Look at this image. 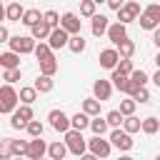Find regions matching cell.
I'll return each instance as SVG.
<instances>
[{"label":"cell","mask_w":160,"mask_h":160,"mask_svg":"<svg viewBox=\"0 0 160 160\" xmlns=\"http://www.w3.org/2000/svg\"><path fill=\"white\" fill-rule=\"evenodd\" d=\"M42 20V15H40V10H35V8H30V10H25V15H22V25H28V28H32L35 22H40Z\"/></svg>","instance_id":"4dcf8cb0"},{"label":"cell","mask_w":160,"mask_h":160,"mask_svg":"<svg viewBox=\"0 0 160 160\" xmlns=\"http://www.w3.org/2000/svg\"><path fill=\"white\" fill-rule=\"evenodd\" d=\"M115 70H120V72L130 75L135 68H132V60H130V58H120V62H118V68H115Z\"/></svg>","instance_id":"60d3db41"},{"label":"cell","mask_w":160,"mask_h":160,"mask_svg":"<svg viewBox=\"0 0 160 160\" xmlns=\"http://www.w3.org/2000/svg\"><path fill=\"white\" fill-rule=\"evenodd\" d=\"M38 88L35 85H25V88H20V102H28V105H32L35 100H38Z\"/></svg>","instance_id":"cb8c5ba5"},{"label":"cell","mask_w":160,"mask_h":160,"mask_svg":"<svg viewBox=\"0 0 160 160\" xmlns=\"http://www.w3.org/2000/svg\"><path fill=\"white\" fill-rule=\"evenodd\" d=\"M135 108H138V100H135L132 95H128L125 100H120V112H122V115H132Z\"/></svg>","instance_id":"e575fe53"},{"label":"cell","mask_w":160,"mask_h":160,"mask_svg":"<svg viewBox=\"0 0 160 160\" xmlns=\"http://www.w3.org/2000/svg\"><path fill=\"white\" fill-rule=\"evenodd\" d=\"M95 2H98V5H100V2H108V0H95Z\"/></svg>","instance_id":"f907efd6"},{"label":"cell","mask_w":160,"mask_h":160,"mask_svg":"<svg viewBox=\"0 0 160 160\" xmlns=\"http://www.w3.org/2000/svg\"><path fill=\"white\" fill-rule=\"evenodd\" d=\"M108 128H110V122H108V118H100V115H92V120H90V130H92L95 135H105V132H108Z\"/></svg>","instance_id":"603a6c76"},{"label":"cell","mask_w":160,"mask_h":160,"mask_svg":"<svg viewBox=\"0 0 160 160\" xmlns=\"http://www.w3.org/2000/svg\"><path fill=\"white\" fill-rule=\"evenodd\" d=\"M60 25L70 32V35H78V32H82V20H80V15H75V12H62V18H60Z\"/></svg>","instance_id":"4fadbf2b"},{"label":"cell","mask_w":160,"mask_h":160,"mask_svg":"<svg viewBox=\"0 0 160 160\" xmlns=\"http://www.w3.org/2000/svg\"><path fill=\"white\" fill-rule=\"evenodd\" d=\"M155 65L160 68V50H158V55H155Z\"/></svg>","instance_id":"681fc988"},{"label":"cell","mask_w":160,"mask_h":160,"mask_svg":"<svg viewBox=\"0 0 160 160\" xmlns=\"http://www.w3.org/2000/svg\"><path fill=\"white\" fill-rule=\"evenodd\" d=\"M32 85H35L40 92H50V90L55 88V80H52V75H45V72H40V75H38V80H35Z\"/></svg>","instance_id":"7402d4cb"},{"label":"cell","mask_w":160,"mask_h":160,"mask_svg":"<svg viewBox=\"0 0 160 160\" xmlns=\"http://www.w3.org/2000/svg\"><path fill=\"white\" fill-rule=\"evenodd\" d=\"M32 118H35V115H32V108H30L28 102H20V105L15 108V112L10 115V128H15V130H25L28 122H30Z\"/></svg>","instance_id":"3957f363"},{"label":"cell","mask_w":160,"mask_h":160,"mask_svg":"<svg viewBox=\"0 0 160 160\" xmlns=\"http://www.w3.org/2000/svg\"><path fill=\"white\" fill-rule=\"evenodd\" d=\"M118 52H120V58H132V55H135V42H132L130 38H125V40L118 45Z\"/></svg>","instance_id":"d6a6232c"},{"label":"cell","mask_w":160,"mask_h":160,"mask_svg":"<svg viewBox=\"0 0 160 160\" xmlns=\"http://www.w3.org/2000/svg\"><path fill=\"white\" fill-rule=\"evenodd\" d=\"M112 142H110V138L105 140L102 135H95V138H90L88 140V150L95 155V158H110V152H112Z\"/></svg>","instance_id":"5b68a950"},{"label":"cell","mask_w":160,"mask_h":160,"mask_svg":"<svg viewBox=\"0 0 160 160\" xmlns=\"http://www.w3.org/2000/svg\"><path fill=\"white\" fill-rule=\"evenodd\" d=\"M112 88H115V85H112V80H102V78H100V80H95V82H92V95H95L98 100H102V102H105V100H110Z\"/></svg>","instance_id":"5bb4252c"},{"label":"cell","mask_w":160,"mask_h":160,"mask_svg":"<svg viewBox=\"0 0 160 160\" xmlns=\"http://www.w3.org/2000/svg\"><path fill=\"white\" fill-rule=\"evenodd\" d=\"M48 42H50V48L52 50H60V48H68V42H70V32L60 25V28H52V32H50V38H48Z\"/></svg>","instance_id":"7c38bea8"},{"label":"cell","mask_w":160,"mask_h":160,"mask_svg":"<svg viewBox=\"0 0 160 160\" xmlns=\"http://www.w3.org/2000/svg\"><path fill=\"white\" fill-rule=\"evenodd\" d=\"M122 5H125V0H108V8L110 10H120Z\"/></svg>","instance_id":"bcb514c9"},{"label":"cell","mask_w":160,"mask_h":160,"mask_svg":"<svg viewBox=\"0 0 160 160\" xmlns=\"http://www.w3.org/2000/svg\"><path fill=\"white\" fill-rule=\"evenodd\" d=\"M90 120H92V115H88L85 110H80V112L72 115V128L75 130H85V128H90Z\"/></svg>","instance_id":"d4e9b609"},{"label":"cell","mask_w":160,"mask_h":160,"mask_svg":"<svg viewBox=\"0 0 160 160\" xmlns=\"http://www.w3.org/2000/svg\"><path fill=\"white\" fill-rule=\"evenodd\" d=\"M145 12H148V15H152V18L160 22V2H150V5L145 8Z\"/></svg>","instance_id":"ee69618b"},{"label":"cell","mask_w":160,"mask_h":160,"mask_svg":"<svg viewBox=\"0 0 160 160\" xmlns=\"http://www.w3.org/2000/svg\"><path fill=\"white\" fill-rule=\"evenodd\" d=\"M130 78H132V80H135L138 85H148V80H150L145 70H132V72H130Z\"/></svg>","instance_id":"b9f144b4"},{"label":"cell","mask_w":160,"mask_h":160,"mask_svg":"<svg viewBox=\"0 0 160 160\" xmlns=\"http://www.w3.org/2000/svg\"><path fill=\"white\" fill-rule=\"evenodd\" d=\"M122 128H125L128 132H140V130H142V120H140V118H135V112H132V115H125Z\"/></svg>","instance_id":"4316f807"},{"label":"cell","mask_w":160,"mask_h":160,"mask_svg":"<svg viewBox=\"0 0 160 160\" xmlns=\"http://www.w3.org/2000/svg\"><path fill=\"white\" fill-rule=\"evenodd\" d=\"M58 68H60V65H58V60H55V55L40 62V72H45V75H55V72H58Z\"/></svg>","instance_id":"836d02e7"},{"label":"cell","mask_w":160,"mask_h":160,"mask_svg":"<svg viewBox=\"0 0 160 160\" xmlns=\"http://www.w3.org/2000/svg\"><path fill=\"white\" fill-rule=\"evenodd\" d=\"M42 18H45V22H48V25L60 28V18H62V15H58L55 10H45V12H42Z\"/></svg>","instance_id":"ab89813d"},{"label":"cell","mask_w":160,"mask_h":160,"mask_svg":"<svg viewBox=\"0 0 160 160\" xmlns=\"http://www.w3.org/2000/svg\"><path fill=\"white\" fill-rule=\"evenodd\" d=\"M132 98H135L138 102H150V90H148V88L142 85V88H138V92H135Z\"/></svg>","instance_id":"7bdbcfd3"},{"label":"cell","mask_w":160,"mask_h":160,"mask_svg":"<svg viewBox=\"0 0 160 160\" xmlns=\"http://www.w3.org/2000/svg\"><path fill=\"white\" fill-rule=\"evenodd\" d=\"M115 12H118V20L128 25V22H132V20H138L142 10H140V2H138V0H128V2H125V5L120 8V10H115Z\"/></svg>","instance_id":"ba28073f"},{"label":"cell","mask_w":160,"mask_h":160,"mask_svg":"<svg viewBox=\"0 0 160 160\" xmlns=\"http://www.w3.org/2000/svg\"><path fill=\"white\" fill-rule=\"evenodd\" d=\"M0 65L2 68H20V52H15V50L2 52L0 55Z\"/></svg>","instance_id":"44dd1931"},{"label":"cell","mask_w":160,"mask_h":160,"mask_svg":"<svg viewBox=\"0 0 160 160\" xmlns=\"http://www.w3.org/2000/svg\"><path fill=\"white\" fill-rule=\"evenodd\" d=\"M35 60L38 62H42V60H48V58H52V48H50V42L48 40H38V45H35Z\"/></svg>","instance_id":"d6986e66"},{"label":"cell","mask_w":160,"mask_h":160,"mask_svg":"<svg viewBox=\"0 0 160 160\" xmlns=\"http://www.w3.org/2000/svg\"><path fill=\"white\" fill-rule=\"evenodd\" d=\"M110 80H112L115 90H120V92H128V85H130V75H125V72H120V70H112Z\"/></svg>","instance_id":"ffe728a7"},{"label":"cell","mask_w":160,"mask_h":160,"mask_svg":"<svg viewBox=\"0 0 160 160\" xmlns=\"http://www.w3.org/2000/svg\"><path fill=\"white\" fill-rule=\"evenodd\" d=\"M48 120H50V128L58 130V132H62V135L72 128V118H68L62 110H50L48 112Z\"/></svg>","instance_id":"52a82bcc"},{"label":"cell","mask_w":160,"mask_h":160,"mask_svg":"<svg viewBox=\"0 0 160 160\" xmlns=\"http://www.w3.org/2000/svg\"><path fill=\"white\" fill-rule=\"evenodd\" d=\"M25 130H28V135H30V138H40V135L45 132V125H42L40 120H35V118H32V120L28 122V128H25Z\"/></svg>","instance_id":"d590c367"},{"label":"cell","mask_w":160,"mask_h":160,"mask_svg":"<svg viewBox=\"0 0 160 160\" xmlns=\"http://www.w3.org/2000/svg\"><path fill=\"white\" fill-rule=\"evenodd\" d=\"M50 32H52V25H48V22H45V18L30 28V35H32L35 40H48V38H50Z\"/></svg>","instance_id":"e0dca14e"},{"label":"cell","mask_w":160,"mask_h":160,"mask_svg":"<svg viewBox=\"0 0 160 160\" xmlns=\"http://www.w3.org/2000/svg\"><path fill=\"white\" fill-rule=\"evenodd\" d=\"M35 45H38V40L32 35H15V38H10V50H15L20 55L35 52Z\"/></svg>","instance_id":"8992f818"},{"label":"cell","mask_w":160,"mask_h":160,"mask_svg":"<svg viewBox=\"0 0 160 160\" xmlns=\"http://www.w3.org/2000/svg\"><path fill=\"white\" fill-rule=\"evenodd\" d=\"M98 62H100V68H105V70H115L118 62H120V52H118V48H105V50H100Z\"/></svg>","instance_id":"9c48e42d"},{"label":"cell","mask_w":160,"mask_h":160,"mask_svg":"<svg viewBox=\"0 0 160 160\" xmlns=\"http://www.w3.org/2000/svg\"><path fill=\"white\" fill-rule=\"evenodd\" d=\"M152 42H155V48L160 50V25H158V28L152 30Z\"/></svg>","instance_id":"7dc6e473"},{"label":"cell","mask_w":160,"mask_h":160,"mask_svg":"<svg viewBox=\"0 0 160 160\" xmlns=\"http://www.w3.org/2000/svg\"><path fill=\"white\" fill-rule=\"evenodd\" d=\"M150 80H152V82H155V85H158V88H160V68H158V72H155V75H152V78H150Z\"/></svg>","instance_id":"c3c4849f"},{"label":"cell","mask_w":160,"mask_h":160,"mask_svg":"<svg viewBox=\"0 0 160 160\" xmlns=\"http://www.w3.org/2000/svg\"><path fill=\"white\" fill-rule=\"evenodd\" d=\"M28 142H30V140H8V145H10V152H12L15 158H20V155H28Z\"/></svg>","instance_id":"f546056e"},{"label":"cell","mask_w":160,"mask_h":160,"mask_svg":"<svg viewBox=\"0 0 160 160\" xmlns=\"http://www.w3.org/2000/svg\"><path fill=\"white\" fill-rule=\"evenodd\" d=\"M8 2H10V0H8Z\"/></svg>","instance_id":"816d5d0a"},{"label":"cell","mask_w":160,"mask_h":160,"mask_svg":"<svg viewBox=\"0 0 160 160\" xmlns=\"http://www.w3.org/2000/svg\"><path fill=\"white\" fill-rule=\"evenodd\" d=\"M95 8H98L95 0H80V15L82 18H92L95 15Z\"/></svg>","instance_id":"8d00e7d4"},{"label":"cell","mask_w":160,"mask_h":160,"mask_svg":"<svg viewBox=\"0 0 160 160\" xmlns=\"http://www.w3.org/2000/svg\"><path fill=\"white\" fill-rule=\"evenodd\" d=\"M0 42H10V30H8L5 25L0 28Z\"/></svg>","instance_id":"f6af8a7d"},{"label":"cell","mask_w":160,"mask_h":160,"mask_svg":"<svg viewBox=\"0 0 160 160\" xmlns=\"http://www.w3.org/2000/svg\"><path fill=\"white\" fill-rule=\"evenodd\" d=\"M65 142H68L70 152H72V155H78V158H82V155L88 152V140L82 138V130L70 128V130L65 132Z\"/></svg>","instance_id":"7a4b0ae2"},{"label":"cell","mask_w":160,"mask_h":160,"mask_svg":"<svg viewBox=\"0 0 160 160\" xmlns=\"http://www.w3.org/2000/svg\"><path fill=\"white\" fill-rule=\"evenodd\" d=\"M22 15H25V8H22L20 2L10 0V2H8V8H5V20H10V22H20V20H22Z\"/></svg>","instance_id":"2e32d148"},{"label":"cell","mask_w":160,"mask_h":160,"mask_svg":"<svg viewBox=\"0 0 160 160\" xmlns=\"http://www.w3.org/2000/svg\"><path fill=\"white\" fill-rule=\"evenodd\" d=\"M138 22H140V28H142V30H155V28L160 25V22H158V20H155L152 15H148L145 10L140 12V18H138Z\"/></svg>","instance_id":"1f68e13d"},{"label":"cell","mask_w":160,"mask_h":160,"mask_svg":"<svg viewBox=\"0 0 160 160\" xmlns=\"http://www.w3.org/2000/svg\"><path fill=\"white\" fill-rule=\"evenodd\" d=\"M158 130H160V118H152V115L142 118V132L145 135H155Z\"/></svg>","instance_id":"83f0119b"},{"label":"cell","mask_w":160,"mask_h":160,"mask_svg":"<svg viewBox=\"0 0 160 160\" xmlns=\"http://www.w3.org/2000/svg\"><path fill=\"white\" fill-rule=\"evenodd\" d=\"M68 152H70V148H68L65 140H55V142H50V148H48V155H50L52 160H62Z\"/></svg>","instance_id":"ac0fdd59"},{"label":"cell","mask_w":160,"mask_h":160,"mask_svg":"<svg viewBox=\"0 0 160 160\" xmlns=\"http://www.w3.org/2000/svg\"><path fill=\"white\" fill-rule=\"evenodd\" d=\"M68 50H70V52H75V55H80V52L85 50V38H82V32H78V35H70Z\"/></svg>","instance_id":"484cf974"},{"label":"cell","mask_w":160,"mask_h":160,"mask_svg":"<svg viewBox=\"0 0 160 160\" xmlns=\"http://www.w3.org/2000/svg\"><path fill=\"white\" fill-rule=\"evenodd\" d=\"M108 28H110V20L105 18V15H92L90 18V32L95 35V38H100V35H108Z\"/></svg>","instance_id":"9a60e30c"},{"label":"cell","mask_w":160,"mask_h":160,"mask_svg":"<svg viewBox=\"0 0 160 160\" xmlns=\"http://www.w3.org/2000/svg\"><path fill=\"white\" fill-rule=\"evenodd\" d=\"M20 68H2V80L5 82H18L20 80Z\"/></svg>","instance_id":"74e56055"},{"label":"cell","mask_w":160,"mask_h":160,"mask_svg":"<svg viewBox=\"0 0 160 160\" xmlns=\"http://www.w3.org/2000/svg\"><path fill=\"white\" fill-rule=\"evenodd\" d=\"M110 142H112L120 152H128V150H132V132H128L122 125H120V128H112V130H110Z\"/></svg>","instance_id":"277c9868"},{"label":"cell","mask_w":160,"mask_h":160,"mask_svg":"<svg viewBox=\"0 0 160 160\" xmlns=\"http://www.w3.org/2000/svg\"><path fill=\"white\" fill-rule=\"evenodd\" d=\"M48 148H50V145L42 140V135H40V138H32V140L28 142V155H25V158H30V160H40V158L48 155Z\"/></svg>","instance_id":"30bf717a"},{"label":"cell","mask_w":160,"mask_h":160,"mask_svg":"<svg viewBox=\"0 0 160 160\" xmlns=\"http://www.w3.org/2000/svg\"><path fill=\"white\" fill-rule=\"evenodd\" d=\"M18 102H20V92L12 88V82H5L0 88V112L12 115L15 108H18Z\"/></svg>","instance_id":"6da1fadb"},{"label":"cell","mask_w":160,"mask_h":160,"mask_svg":"<svg viewBox=\"0 0 160 160\" xmlns=\"http://www.w3.org/2000/svg\"><path fill=\"white\" fill-rule=\"evenodd\" d=\"M100 102H102V100H98L95 95H92V98H85V100H82V110H85L88 115H100Z\"/></svg>","instance_id":"f1b7e54d"},{"label":"cell","mask_w":160,"mask_h":160,"mask_svg":"<svg viewBox=\"0 0 160 160\" xmlns=\"http://www.w3.org/2000/svg\"><path fill=\"white\" fill-rule=\"evenodd\" d=\"M128 38V25L125 22H120V20H115V22H110V28H108V40L118 48L122 40Z\"/></svg>","instance_id":"8fae6325"},{"label":"cell","mask_w":160,"mask_h":160,"mask_svg":"<svg viewBox=\"0 0 160 160\" xmlns=\"http://www.w3.org/2000/svg\"><path fill=\"white\" fill-rule=\"evenodd\" d=\"M105 118H108L110 128H120V125H122V120H125V115H122L120 110H110V112H108Z\"/></svg>","instance_id":"f35d334b"}]
</instances>
